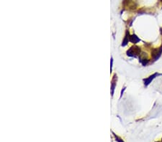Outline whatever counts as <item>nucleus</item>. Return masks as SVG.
<instances>
[{"mask_svg": "<svg viewBox=\"0 0 162 142\" xmlns=\"http://www.w3.org/2000/svg\"><path fill=\"white\" fill-rule=\"evenodd\" d=\"M117 80V75H114L113 78V81H112V86H111V89H112V95H113V93H114V89H115V85H116Z\"/></svg>", "mask_w": 162, "mask_h": 142, "instance_id": "nucleus-4", "label": "nucleus"}, {"mask_svg": "<svg viewBox=\"0 0 162 142\" xmlns=\"http://www.w3.org/2000/svg\"><path fill=\"white\" fill-rule=\"evenodd\" d=\"M161 2H162V0H161Z\"/></svg>", "mask_w": 162, "mask_h": 142, "instance_id": "nucleus-8", "label": "nucleus"}, {"mask_svg": "<svg viewBox=\"0 0 162 142\" xmlns=\"http://www.w3.org/2000/svg\"><path fill=\"white\" fill-rule=\"evenodd\" d=\"M139 41H140V39L135 35H133L130 36V42H131L132 43H137Z\"/></svg>", "mask_w": 162, "mask_h": 142, "instance_id": "nucleus-5", "label": "nucleus"}, {"mask_svg": "<svg viewBox=\"0 0 162 142\" xmlns=\"http://www.w3.org/2000/svg\"><path fill=\"white\" fill-rule=\"evenodd\" d=\"M162 53V47H159V48H155L152 50L151 53V56L154 60H156L159 58V57L161 56Z\"/></svg>", "mask_w": 162, "mask_h": 142, "instance_id": "nucleus-2", "label": "nucleus"}, {"mask_svg": "<svg viewBox=\"0 0 162 142\" xmlns=\"http://www.w3.org/2000/svg\"><path fill=\"white\" fill-rule=\"evenodd\" d=\"M127 55L130 57H137L141 55V48L138 46H133L131 47L127 52Z\"/></svg>", "mask_w": 162, "mask_h": 142, "instance_id": "nucleus-1", "label": "nucleus"}, {"mask_svg": "<svg viewBox=\"0 0 162 142\" xmlns=\"http://www.w3.org/2000/svg\"><path fill=\"white\" fill-rule=\"evenodd\" d=\"M161 35H162V28H161Z\"/></svg>", "mask_w": 162, "mask_h": 142, "instance_id": "nucleus-7", "label": "nucleus"}, {"mask_svg": "<svg viewBox=\"0 0 162 142\" xmlns=\"http://www.w3.org/2000/svg\"><path fill=\"white\" fill-rule=\"evenodd\" d=\"M129 40H130V35H129V32H126V37H125V39H124V40L122 42V46H126L128 44V42Z\"/></svg>", "mask_w": 162, "mask_h": 142, "instance_id": "nucleus-6", "label": "nucleus"}, {"mask_svg": "<svg viewBox=\"0 0 162 142\" xmlns=\"http://www.w3.org/2000/svg\"><path fill=\"white\" fill-rule=\"evenodd\" d=\"M158 75H159L158 73H154V75H151V76H149V77H148V78H146V79L144 80V85H145L146 86H147L148 85H149V84H150V83H151V81L155 78V77H156V76H158Z\"/></svg>", "mask_w": 162, "mask_h": 142, "instance_id": "nucleus-3", "label": "nucleus"}]
</instances>
